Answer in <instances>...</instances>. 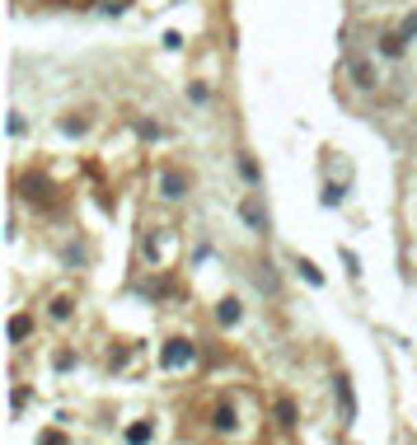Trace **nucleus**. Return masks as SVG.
Returning <instances> with one entry per match:
<instances>
[{
  "instance_id": "obj_1",
  "label": "nucleus",
  "mask_w": 417,
  "mask_h": 445,
  "mask_svg": "<svg viewBox=\"0 0 417 445\" xmlns=\"http://www.w3.org/2000/svg\"><path fill=\"white\" fill-rule=\"evenodd\" d=\"M192 361V342H183V338H174L169 347H164V366L169 370H179V366H188Z\"/></svg>"
},
{
  "instance_id": "obj_2",
  "label": "nucleus",
  "mask_w": 417,
  "mask_h": 445,
  "mask_svg": "<svg viewBox=\"0 0 417 445\" xmlns=\"http://www.w3.org/2000/svg\"><path fill=\"white\" fill-rule=\"evenodd\" d=\"M338 403H342V422L357 418V398H352V385H347V375H338Z\"/></svg>"
},
{
  "instance_id": "obj_3",
  "label": "nucleus",
  "mask_w": 417,
  "mask_h": 445,
  "mask_svg": "<svg viewBox=\"0 0 417 445\" xmlns=\"http://www.w3.org/2000/svg\"><path fill=\"white\" fill-rule=\"evenodd\" d=\"M146 441H150V426H146V422L127 426V445H146Z\"/></svg>"
},
{
  "instance_id": "obj_4",
  "label": "nucleus",
  "mask_w": 417,
  "mask_h": 445,
  "mask_svg": "<svg viewBox=\"0 0 417 445\" xmlns=\"http://www.w3.org/2000/svg\"><path fill=\"white\" fill-rule=\"evenodd\" d=\"M216 319H221V323H235L239 319V300H225V305L216 310Z\"/></svg>"
},
{
  "instance_id": "obj_5",
  "label": "nucleus",
  "mask_w": 417,
  "mask_h": 445,
  "mask_svg": "<svg viewBox=\"0 0 417 445\" xmlns=\"http://www.w3.org/2000/svg\"><path fill=\"white\" fill-rule=\"evenodd\" d=\"M164 197H183V179L179 174H164Z\"/></svg>"
},
{
  "instance_id": "obj_6",
  "label": "nucleus",
  "mask_w": 417,
  "mask_h": 445,
  "mask_svg": "<svg viewBox=\"0 0 417 445\" xmlns=\"http://www.w3.org/2000/svg\"><path fill=\"white\" fill-rule=\"evenodd\" d=\"M10 338H14V342H19V338H28V315L10 319Z\"/></svg>"
},
{
  "instance_id": "obj_7",
  "label": "nucleus",
  "mask_w": 417,
  "mask_h": 445,
  "mask_svg": "<svg viewBox=\"0 0 417 445\" xmlns=\"http://www.w3.org/2000/svg\"><path fill=\"white\" fill-rule=\"evenodd\" d=\"M300 277H305L310 286H324V277H319V267H314V262H300Z\"/></svg>"
},
{
  "instance_id": "obj_8",
  "label": "nucleus",
  "mask_w": 417,
  "mask_h": 445,
  "mask_svg": "<svg viewBox=\"0 0 417 445\" xmlns=\"http://www.w3.org/2000/svg\"><path fill=\"white\" fill-rule=\"evenodd\" d=\"M43 445H61V436H56V431H47V436H43Z\"/></svg>"
}]
</instances>
